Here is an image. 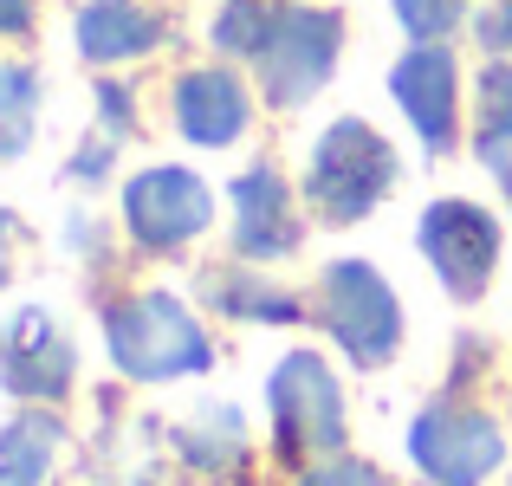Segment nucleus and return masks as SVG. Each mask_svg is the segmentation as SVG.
<instances>
[{"instance_id":"obj_17","label":"nucleus","mask_w":512,"mask_h":486,"mask_svg":"<svg viewBox=\"0 0 512 486\" xmlns=\"http://www.w3.org/2000/svg\"><path fill=\"white\" fill-rule=\"evenodd\" d=\"M33 117H39V72L0 65V156H20L33 143Z\"/></svg>"},{"instance_id":"obj_18","label":"nucleus","mask_w":512,"mask_h":486,"mask_svg":"<svg viewBox=\"0 0 512 486\" xmlns=\"http://www.w3.org/2000/svg\"><path fill=\"white\" fill-rule=\"evenodd\" d=\"M266 33H273L266 0H227L221 20H214V46H221V52H253V59H260Z\"/></svg>"},{"instance_id":"obj_1","label":"nucleus","mask_w":512,"mask_h":486,"mask_svg":"<svg viewBox=\"0 0 512 486\" xmlns=\"http://www.w3.org/2000/svg\"><path fill=\"white\" fill-rule=\"evenodd\" d=\"M104 344H111V363L130 383H169V376H195L214 363L208 331L169 292H143V299L111 305L104 312Z\"/></svg>"},{"instance_id":"obj_21","label":"nucleus","mask_w":512,"mask_h":486,"mask_svg":"<svg viewBox=\"0 0 512 486\" xmlns=\"http://www.w3.org/2000/svg\"><path fill=\"white\" fill-rule=\"evenodd\" d=\"M98 117H104V130L124 143L130 124H137V117H130V91H124V85H98Z\"/></svg>"},{"instance_id":"obj_14","label":"nucleus","mask_w":512,"mask_h":486,"mask_svg":"<svg viewBox=\"0 0 512 486\" xmlns=\"http://www.w3.org/2000/svg\"><path fill=\"white\" fill-rule=\"evenodd\" d=\"M59 454V415H13L0 428V486H46Z\"/></svg>"},{"instance_id":"obj_23","label":"nucleus","mask_w":512,"mask_h":486,"mask_svg":"<svg viewBox=\"0 0 512 486\" xmlns=\"http://www.w3.org/2000/svg\"><path fill=\"white\" fill-rule=\"evenodd\" d=\"M111 156H117V137H91L85 150L72 156V175H78V182H98V175L111 169Z\"/></svg>"},{"instance_id":"obj_2","label":"nucleus","mask_w":512,"mask_h":486,"mask_svg":"<svg viewBox=\"0 0 512 486\" xmlns=\"http://www.w3.org/2000/svg\"><path fill=\"white\" fill-rule=\"evenodd\" d=\"M389 188H396V150H389V137L370 130L363 117H338L312 150V175H305L312 208L344 227V221H363Z\"/></svg>"},{"instance_id":"obj_19","label":"nucleus","mask_w":512,"mask_h":486,"mask_svg":"<svg viewBox=\"0 0 512 486\" xmlns=\"http://www.w3.org/2000/svg\"><path fill=\"white\" fill-rule=\"evenodd\" d=\"M396 20L409 26L415 46H441L467 20V0H396Z\"/></svg>"},{"instance_id":"obj_16","label":"nucleus","mask_w":512,"mask_h":486,"mask_svg":"<svg viewBox=\"0 0 512 486\" xmlns=\"http://www.w3.org/2000/svg\"><path fill=\"white\" fill-rule=\"evenodd\" d=\"M208 299L221 305V312H234V318H266V324H292V318H305L292 292L260 286V279H247V273H221V279H208Z\"/></svg>"},{"instance_id":"obj_11","label":"nucleus","mask_w":512,"mask_h":486,"mask_svg":"<svg viewBox=\"0 0 512 486\" xmlns=\"http://www.w3.org/2000/svg\"><path fill=\"white\" fill-rule=\"evenodd\" d=\"M234 247L247 260H286L299 247V221H292V195L279 169H247L234 182Z\"/></svg>"},{"instance_id":"obj_12","label":"nucleus","mask_w":512,"mask_h":486,"mask_svg":"<svg viewBox=\"0 0 512 486\" xmlns=\"http://www.w3.org/2000/svg\"><path fill=\"white\" fill-rule=\"evenodd\" d=\"M175 124H182V137L201 143V150L234 143L240 130H247V91H240V78L221 72V65L188 72L182 85H175Z\"/></svg>"},{"instance_id":"obj_6","label":"nucleus","mask_w":512,"mask_h":486,"mask_svg":"<svg viewBox=\"0 0 512 486\" xmlns=\"http://www.w3.org/2000/svg\"><path fill=\"white\" fill-rule=\"evenodd\" d=\"M409 454L435 486H480L500 467L506 441H500V428H493V415L435 402V409H422L409 422Z\"/></svg>"},{"instance_id":"obj_10","label":"nucleus","mask_w":512,"mask_h":486,"mask_svg":"<svg viewBox=\"0 0 512 486\" xmlns=\"http://www.w3.org/2000/svg\"><path fill=\"white\" fill-rule=\"evenodd\" d=\"M454 85H461V78H454V52L448 46H415V52H402L396 72H389V91H396L402 117L422 130L428 156L454 150V117H461Z\"/></svg>"},{"instance_id":"obj_5","label":"nucleus","mask_w":512,"mask_h":486,"mask_svg":"<svg viewBox=\"0 0 512 486\" xmlns=\"http://www.w3.org/2000/svg\"><path fill=\"white\" fill-rule=\"evenodd\" d=\"M338 46H344V20H338V13H312V7L273 13V33H266V46H260L266 104H279V111L305 104L331 78Z\"/></svg>"},{"instance_id":"obj_13","label":"nucleus","mask_w":512,"mask_h":486,"mask_svg":"<svg viewBox=\"0 0 512 486\" xmlns=\"http://www.w3.org/2000/svg\"><path fill=\"white\" fill-rule=\"evenodd\" d=\"M156 39H163V20L143 13L137 0H91V7L78 13V52H85L91 65L137 59V52H150Z\"/></svg>"},{"instance_id":"obj_20","label":"nucleus","mask_w":512,"mask_h":486,"mask_svg":"<svg viewBox=\"0 0 512 486\" xmlns=\"http://www.w3.org/2000/svg\"><path fill=\"white\" fill-rule=\"evenodd\" d=\"M299 486H383V474H376L370 461H350V454H331V461H318L312 474H305Z\"/></svg>"},{"instance_id":"obj_4","label":"nucleus","mask_w":512,"mask_h":486,"mask_svg":"<svg viewBox=\"0 0 512 486\" xmlns=\"http://www.w3.org/2000/svg\"><path fill=\"white\" fill-rule=\"evenodd\" d=\"M318 318L325 331L350 350V363L376 370V363L396 357L402 344V305L389 292V279L363 260H331L325 279H318Z\"/></svg>"},{"instance_id":"obj_24","label":"nucleus","mask_w":512,"mask_h":486,"mask_svg":"<svg viewBox=\"0 0 512 486\" xmlns=\"http://www.w3.org/2000/svg\"><path fill=\"white\" fill-rule=\"evenodd\" d=\"M33 20V0H0V33H26Z\"/></svg>"},{"instance_id":"obj_25","label":"nucleus","mask_w":512,"mask_h":486,"mask_svg":"<svg viewBox=\"0 0 512 486\" xmlns=\"http://www.w3.org/2000/svg\"><path fill=\"white\" fill-rule=\"evenodd\" d=\"M7 240H13V214L0 208V286H7Z\"/></svg>"},{"instance_id":"obj_8","label":"nucleus","mask_w":512,"mask_h":486,"mask_svg":"<svg viewBox=\"0 0 512 486\" xmlns=\"http://www.w3.org/2000/svg\"><path fill=\"white\" fill-rule=\"evenodd\" d=\"M124 221L137 234V247L150 253H175L214 221V195L201 175L188 169H143L137 182L124 188Z\"/></svg>"},{"instance_id":"obj_7","label":"nucleus","mask_w":512,"mask_h":486,"mask_svg":"<svg viewBox=\"0 0 512 486\" xmlns=\"http://www.w3.org/2000/svg\"><path fill=\"white\" fill-rule=\"evenodd\" d=\"M415 240H422L428 266L441 273V286L454 299H480L487 292L493 260H500V227H493L487 208H474V201H435L422 214V227H415Z\"/></svg>"},{"instance_id":"obj_9","label":"nucleus","mask_w":512,"mask_h":486,"mask_svg":"<svg viewBox=\"0 0 512 486\" xmlns=\"http://www.w3.org/2000/svg\"><path fill=\"white\" fill-rule=\"evenodd\" d=\"M72 363L78 357H72V344H65V331L39 312V305H26V312L7 324V337H0V383L26 402H59L65 389H72Z\"/></svg>"},{"instance_id":"obj_3","label":"nucleus","mask_w":512,"mask_h":486,"mask_svg":"<svg viewBox=\"0 0 512 486\" xmlns=\"http://www.w3.org/2000/svg\"><path fill=\"white\" fill-rule=\"evenodd\" d=\"M266 409H273V448L286 461H312V454L344 448V396H338V376L318 363V350L279 357L273 383H266Z\"/></svg>"},{"instance_id":"obj_22","label":"nucleus","mask_w":512,"mask_h":486,"mask_svg":"<svg viewBox=\"0 0 512 486\" xmlns=\"http://www.w3.org/2000/svg\"><path fill=\"white\" fill-rule=\"evenodd\" d=\"M480 46L487 52H512V0H493L480 13Z\"/></svg>"},{"instance_id":"obj_15","label":"nucleus","mask_w":512,"mask_h":486,"mask_svg":"<svg viewBox=\"0 0 512 486\" xmlns=\"http://www.w3.org/2000/svg\"><path fill=\"white\" fill-rule=\"evenodd\" d=\"M474 156L500 175L506 201H512V65H487L480 72V137Z\"/></svg>"}]
</instances>
